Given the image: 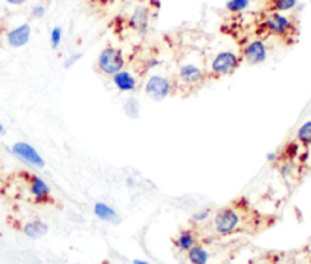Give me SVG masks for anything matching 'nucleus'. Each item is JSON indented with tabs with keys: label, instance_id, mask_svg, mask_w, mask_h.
Segmentation results:
<instances>
[{
	"label": "nucleus",
	"instance_id": "obj_1",
	"mask_svg": "<svg viewBox=\"0 0 311 264\" xmlns=\"http://www.w3.org/2000/svg\"><path fill=\"white\" fill-rule=\"evenodd\" d=\"M259 29H262V32L267 35H273L278 39H288L296 32V25L284 12L270 11L261 20Z\"/></svg>",
	"mask_w": 311,
	"mask_h": 264
},
{
	"label": "nucleus",
	"instance_id": "obj_2",
	"mask_svg": "<svg viewBox=\"0 0 311 264\" xmlns=\"http://www.w3.org/2000/svg\"><path fill=\"white\" fill-rule=\"evenodd\" d=\"M243 58L234 51H220L213 55L210 66H209V77L210 78H221L232 75L238 70Z\"/></svg>",
	"mask_w": 311,
	"mask_h": 264
},
{
	"label": "nucleus",
	"instance_id": "obj_3",
	"mask_svg": "<svg viewBox=\"0 0 311 264\" xmlns=\"http://www.w3.org/2000/svg\"><path fill=\"white\" fill-rule=\"evenodd\" d=\"M124 67L125 55L116 46H105L96 58V70L105 77H113Z\"/></svg>",
	"mask_w": 311,
	"mask_h": 264
},
{
	"label": "nucleus",
	"instance_id": "obj_4",
	"mask_svg": "<svg viewBox=\"0 0 311 264\" xmlns=\"http://www.w3.org/2000/svg\"><path fill=\"white\" fill-rule=\"evenodd\" d=\"M145 95L153 100V101H163L174 92V83L171 78L160 75V73H153L147 78L145 86H144Z\"/></svg>",
	"mask_w": 311,
	"mask_h": 264
},
{
	"label": "nucleus",
	"instance_id": "obj_5",
	"mask_svg": "<svg viewBox=\"0 0 311 264\" xmlns=\"http://www.w3.org/2000/svg\"><path fill=\"white\" fill-rule=\"evenodd\" d=\"M241 224V215L232 206H224L213 215V229L220 235H229L235 232Z\"/></svg>",
	"mask_w": 311,
	"mask_h": 264
},
{
	"label": "nucleus",
	"instance_id": "obj_6",
	"mask_svg": "<svg viewBox=\"0 0 311 264\" xmlns=\"http://www.w3.org/2000/svg\"><path fill=\"white\" fill-rule=\"evenodd\" d=\"M177 78H179V83H182L183 86L196 87V86H200L202 83H205L206 72L202 66H199L196 63H183L179 66Z\"/></svg>",
	"mask_w": 311,
	"mask_h": 264
},
{
	"label": "nucleus",
	"instance_id": "obj_7",
	"mask_svg": "<svg viewBox=\"0 0 311 264\" xmlns=\"http://www.w3.org/2000/svg\"><path fill=\"white\" fill-rule=\"evenodd\" d=\"M11 152H12L14 156H17L22 162H25L26 165H29V166H32V168L42 169V168H45V165H46L43 156H42L31 144H28V142H15V144L12 145Z\"/></svg>",
	"mask_w": 311,
	"mask_h": 264
},
{
	"label": "nucleus",
	"instance_id": "obj_8",
	"mask_svg": "<svg viewBox=\"0 0 311 264\" xmlns=\"http://www.w3.org/2000/svg\"><path fill=\"white\" fill-rule=\"evenodd\" d=\"M268 56V49H267V45L262 39H255V40H250L241 51V58L249 63V64H261L267 60Z\"/></svg>",
	"mask_w": 311,
	"mask_h": 264
},
{
	"label": "nucleus",
	"instance_id": "obj_9",
	"mask_svg": "<svg viewBox=\"0 0 311 264\" xmlns=\"http://www.w3.org/2000/svg\"><path fill=\"white\" fill-rule=\"evenodd\" d=\"M130 26L134 32H138L139 35H145L150 29V22H151V12L147 6L144 5H138L131 15H130Z\"/></svg>",
	"mask_w": 311,
	"mask_h": 264
},
{
	"label": "nucleus",
	"instance_id": "obj_10",
	"mask_svg": "<svg viewBox=\"0 0 311 264\" xmlns=\"http://www.w3.org/2000/svg\"><path fill=\"white\" fill-rule=\"evenodd\" d=\"M31 35H32V28L29 23H22L12 29H9L6 32V42L11 48L14 49H20L23 46H26L31 42Z\"/></svg>",
	"mask_w": 311,
	"mask_h": 264
},
{
	"label": "nucleus",
	"instance_id": "obj_11",
	"mask_svg": "<svg viewBox=\"0 0 311 264\" xmlns=\"http://www.w3.org/2000/svg\"><path fill=\"white\" fill-rule=\"evenodd\" d=\"M111 78V83L113 86L122 92V93H134L139 87V80L136 78V75L127 69H122L119 70L118 73H114Z\"/></svg>",
	"mask_w": 311,
	"mask_h": 264
},
{
	"label": "nucleus",
	"instance_id": "obj_12",
	"mask_svg": "<svg viewBox=\"0 0 311 264\" xmlns=\"http://www.w3.org/2000/svg\"><path fill=\"white\" fill-rule=\"evenodd\" d=\"M29 191L34 196L37 203H51L52 202L51 186L37 174L29 176Z\"/></svg>",
	"mask_w": 311,
	"mask_h": 264
},
{
	"label": "nucleus",
	"instance_id": "obj_13",
	"mask_svg": "<svg viewBox=\"0 0 311 264\" xmlns=\"http://www.w3.org/2000/svg\"><path fill=\"white\" fill-rule=\"evenodd\" d=\"M196 244H199V238H197V234H196L192 229L180 231L179 235L174 238V246H176L180 252H188V251L192 249Z\"/></svg>",
	"mask_w": 311,
	"mask_h": 264
},
{
	"label": "nucleus",
	"instance_id": "obj_14",
	"mask_svg": "<svg viewBox=\"0 0 311 264\" xmlns=\"http://www.w3.org/2000/svg\"><path fill=\"white\" fill-rule=\"evenodd\" d=\"M49 231V226L42 221V220H29L28 223H25L23 226V234L32 240H38L43 238Z\"/></svg>",
	"mask_w": 311,
	"mask_h": 264
},
{
	"label": "nucleus",
	"instance_id": "obj_15",
	"mask_svg": "<svg viewBox=\"0 0 311 264\" xmlns=\"http://www.w3.org/2000/svg\"><path fill=\"white\" fill-rule=\"evenodd\" d=\"M93 212H95V215H96L100 220H103V221H105V223L118 224V223L121 221L119 214L116 212V210H114L113 206H110V205L104 203V202H98V203H95V206H93Z\"/></svg>",
	"mask_w": 311,
	"mask_h": 264
},
{
	"label": "nucleus",
	"instance_id": "obj_16",
	"mask_svg": "<svg viewBox=\"0 0 311 264\" xmlns=\"http://www.w3.org/2000/svg\"><path fill=\"white\" fill-rule=\"evenodd\" d=\"M186 257H188L189 264H209L210 254H209V251H207L205 246L196 244L192 249H189L186 252Z\"/></svg>",
	"mask_w": 311,
	"mask_h": 264
},
{
	"label": "nucleus",
	"instance_id": "obj_17",
	"mask_svg": "<svg viewBox=\"0 0 311 264\" xmlns=\"http://www.w3.org/2000/svg\"><path fill=\"white\" fill-rule=\"evenodd\" d=\"M122 110L124 113L131 118V119H138L139 115H141V104H139V100L136 97H128L124 104H122Z\"/></svg>",
	"mask_w": 311,
	"mask_h": 264
},
{
	"label": "nucleus",
	"instance_id": "obj_18",
	"mask_svg": "<svg viewBox=\"0 0 311 264\" xmlns=\"http://www.w3.org/2000/svg\"><path fill=\"white\" fill-rule=\"evenodd\" d=\"M296 141L304 145V147H310L311 145V121L304 122L298 131H296Z\"/></svg>",
	"mask_w": 311,
	"mask_h": 264
},
{
	"label": "nucleus",
	"instance_id": "obj_19",
	"mask_svg": "<svg viewBox=\"0 0 311 264\" xmlns=\"http://www.w3.org/2000/svg\"><path fill=\"white\" fill-rule=\"evenodd\" d=\"M270 11L276 12H288L296 8L298 0H268Z\"/></svg>",
	"mask_w": 311,
	"mask_h": 264
},
{
	"label": "nucleus",
	"instance_id": "obj_20",
	"mask_svg": "<svg viewBox=\"0 0 311 264\" xmlns=\"http://www.w3.org/2000/svg\"><path fill=\"white\" fill-rule=\"evenodd\" d=\"M250 0H227L226 2V9L230 14H243L244 11L249 9L250 6Z\"/></svg>",
	"mask_w": 311,
	"mask_h": 264
},
{
	"label": "nucleus",
	"instance_id": "obj_21",
	"mask_svg": "<svg viewBox=\"0 0 311 264\" xmlns=\"http://www.w3.org/2000/svg\"><path fill=\"white\" fill-rule=\"evenodd\" d=\"M299 145H301V144H299L298 141H296V142H288V144L284 147V150H282V153H281L279 159H284V160H293V159L299 155Z\"/></svg>",
	"mask_w": 311,
	"mask_h": 264
},
{
	"label": "nucleus",
	"instance_id": "obj_22",
	"mask_svg": "<svg viewBox=\"0 0 311 264\" xmlns=\"http://www.w3.org/2000/svg\"><path fill=\"white\" fill-rule=\"evenodd\" d=\"M278 171H279V174L284 179H288L295 173V163H293V160H282L281 165L278 166Z\"/></svg>",
	"mask_w": 311,
	"mask_h": 264
},
{
	"label": "nucleus",
	"instance_id": "obj_23",
	"mask_svg": "<svg viewBox=\"0 0 311 264\" xmlns=\"http://www.w3.org/2000/svg\"><path fill=\"white\" fill-rule=\"evenodd\" d=\"M51 48L52 49H58V46L61 45V40H63V29L60 26H55L52 28L51 31Z\"/></svg>",
	"mask_w": 311,
	"mask_h": 264
},
{
	"label": "nucleus",
	"instance_id": "obj_24",
	"mask_svg": "<svg viewBox=\"0 0 311 264\" xmlns=\"http://www.w3.org/2000/svg\"><path fill=\"white\" fill-rule=\"evenodd\" d=\"M83 58V53L81 52H75V53H70L66 60H64V63H63V67L64 69H70V67H73L80 60Z\"/></svg>",
	"mask_w": 311,
	"mask_h": 264
},
{
	"label": "nucleus",
	"instance_id": "obj_25",
	"mask_svg": "<svg viewBox=\"0 0 311 264\" xmlns=\"http://www.w3.org/2000/svg\"><path fill=\"white\" fill-rule=\"evenodd\" d=\"M46 15V6L43 3H37L31 9V17L32 18H43Z\"/></svg>",
	"mask_w": 311,
	"mask_h": 264
},
{
	"label": "nucleus",
	"instance_id": "obj_26",
	"mask_svg": "<svg viewBox=\"0 0 311 264\" xmlns=\"http://www.w3.org/2000/svg\"><path fill=\"white\" fill-rule=\"evenodd\" d=\"M210 212L212 211H210L209 208L194 212V214H192V221H194V223H203V221H206L207 218L210 217Z\"/></svg>",
	"mask_w": 311,
	"mask_h": 264
},
{
	"label": "nucleus",
	"instance_id": "obj_27",
	"mask_svg": "<svg viewBox=\"0 0 311 264\" xmlns=\"http://www.w3.org/2000/svg\"><path fill=\"white\" fill-rule=\"evenodd\" d=\"M265 159H267L268 162H278V160H279V153H278V152H270V153L265 156Z\"/></svg>",
	"mask_w": 311,
	"mask_h": 264
},
{
	"label": "nucleus",
	"instance_id": "obj_28",
	"mask_svg": "<svg viewBox=\"0 0 311 264\" xmlns=\"http://www.w3.org/2000/svg\"><path fill=\"white\" fill-rule=\"evenodd\" d=\"M8 5H11V6H22V5H25L28 0H5Z\"/></svg>",
	"mask_w": 311,
	"mask_h": 264
},
{
	"label": "nucleus",
	"instance_id": "obj_29",
	"mask_svg": "<svg viewBox=\"0 0 311 264\" xmlns=\"http://www.w3.org/2000/svg\"><path fill=\"white\" fill-rule=\"evenodd\" d=\"M133 264H150V263L145 261V260H139V258H136V260H133Z\"/></svg>",
	"mask_w": 311,
	"mask_h": 264
},
{
	"label": "nucleus",
	"instance_id": "obj_30",
	"mask_svg": "<svg viewBox=\"0 0 311 264\" xmlns=\"http://www.w3.org/2000/svg\"><path fill=\"white\" fill-rule=\"evenodd\" d=\"M5 133V128H3V125L0 124V135H3Z\"/></svg>",
	"mask_w": 311,
	"mask_h": 264
},
{
	"label": "nucleus",
	"instance_id": "obj_31",
	"mask_svg": "<svg viewBox=\"0 0 311 264\" xmlns=\"http://www.w3.org/2000/svg\"><path fill=\"white\" fill-rule=\"evenodd\" d=\"M121 2H127V0H121Z\"/></svg>",
	"mask_w": 311,
	"mask_h": 264
}]
</instances>
